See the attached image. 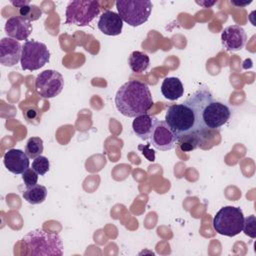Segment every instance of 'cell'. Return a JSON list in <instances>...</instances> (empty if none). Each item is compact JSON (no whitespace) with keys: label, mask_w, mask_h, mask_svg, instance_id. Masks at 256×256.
Masks as SVG:
<instances>
[{"label":"cell","mask_w":256,"mask_h":256,"mask_svg":"<svg viewBox=\"0 0 256 256\" xmlns=\"http://www.w3.org/2000/svg\"><path fill=\"white\" fill-rule=\"evenodd\" d=\"M244 215L239 207L224 206L214 216L212 225L215 232L220 235L233 237L238 235L243 228Z\"/></svg>","instance_id":"cell-5"},{"label":"cell","mask_w":256,"mask_h":256,"mask_svg":"<svg viewBox=\"0 0 256 256\" xmlns=\"http://www.w3.org/2000/svg\"><path fill=\"white\" fill-rule=\"evenodd\" d=\"M20 16L28 21H35L38 20L42 14V11L36 5H26L19 9Z\"/></svg>","instance_id":"cell-22"},{"label":"cell","mask_w":256,"mask_h":256,"mask_svg":"<svg viewBox=\"0 0 256 256\" xmlns=\"http://www.w3.org/2000/svg\"><path fill=\"white\" fill-rule=\"evenodd\" d=\"M44 150L43 140L40 137H30L27 140L25 153L31 159H35L36 157L40 156Z\"/></svg>","instance_id":"cell-21"},{"label":"cell","mask_w":256,"mask_h":256,"mask_svg":"<svg viewBox=\"0 0 256 256\" xmlns=\"http://www.w3.org/2000/svg\"><path fill=\"white\" fill-rule=\"evenodd\" d=\"M118 15L128 25L137 27L150 17L152 2L149 0H119L116 2Z\"/></svg>","instance_id":"cell-6"},{"label":"cell","mask_w":256,"mask_h":256,"mask_svg":"<svg viewBox=\"0 0 256 256\" xmlns=\"http://www.w3.org/2000/svg\"><path fill=\"white\" fill-rule=\"evenodd\" d=\"M128 64L133 72L142 73L148 69L150 59L149 56L144 52L133 51L128 58Z\"/></svg>","instance_id":"cell-20"},{"label":"cell","mask_w":256,"mask_h":256,"mask_svg":"<svg viewBox=\"0 0 256 256\" xmlns=\"http://www.w3.org/2000/svg\"><path fill=\"white\" fill-rule=\"evenodd\" d=\"M50 168V163L47 157L45 156H38L36 157L32 162V169L38 174V175H45Z\"/></svg>","instance_id":"cell-23"},{"label":"cell","mask_w":256,"mask_h":256,"mask_svg":"<svg viewBox=\"0 0 256 256\" xmlns=\"http://www.w3.org/2000/svg\"><path fill=\"white\" fill-rule=\"evenodd\" d=\"M197 4L205 7V8H208V7H211L212 5H214L216 3V1H212V2H207V1H196Z\"/></svg>","instance_id":"cell-29"},{"label":"cell","mask_w":256,"mask_h":256,"mask_svg":"<svg viewBox=\"0 0 256 256\" xmlns=\"http://www.w3.org/2000/svg\"><path fill=\"white\" fill-rule=\"evenodd\" d=\"M4 29L8 37L17 41H27V38L32 32V24L21 16H12L7 19Z\"/></svg>","instance_id":"cell-13"},{"label":"cell","mask_w":256,"mask_h":256,"mask_svg":"<svg viewBox=\"0 0 256 256\" xmlns=\"http://www.w3.org/2000/svg\"><path fill=\"white\" fill-rule=\"evenodd\" d=\"M47 193L48 192L45 186L36 184L31 187H26V189L22 193V197L28 203L32 205H36L45 201L47 197Z\"/></svg>","instance_id":"cell-18"},{"label":"cell","mask_w":256,"mask_h":256,"mask_svg":"<svg viewBox=\"0 0 256 256\" xmlns=\"http://www.w3.org/2000/svg\"><path fill=\"white\" fill-rule=\"evenodd\" d=\"M204 136L205 134L201 132H193L179 138L177 143L183 152H191L204 142Z\"/></svg>","instance_id":"cell-19"},{"label":"cell","mask_w":256,"mask_h":256,"mask_svg":"<svg viewBox=\"0 0 256 256\" xmlns=\"http://www.w3.org/2000/svg\"><path fill=\"white\" fill-rule=\"evenodd\" d=\"M11 3H12L15 7H18L19 9L22 8L23 6L30 5V1H29V0H19V1H14V0H12Z\"/></svg>","instance_id":"cell-27"},{"label":"cell","mask_w":256,"mask_h":256,"mask_svg":"<svg viewBox=\"0 0 256 256\" xmlns=\"http://www.w3.org/2000/svg\"><path fill=\"white\" fill-rule=\"evenodd\" d=\"M22 180L26 187L34 186L37 184L38 174L32 168H28L22 173Z\"/></svg>","instance_id":"cell-26"},{"label":"cell","mask_w":256,"mask_h":256,"mask_svg":"<svg viewBox=\"0 0 256 256\" xmlns=\"http://www.w3.org/2000/svg\"><path fill=\"white\" fill-rule=\"evenodd\" d=\"M250 3H252V0H249V1H245V2H241V1H235V0H232L231 1V4L237 6V7H244V6H247L249 5Z\"/></svg>","instance_id":"cell-28"},{"label":"cell","mask_w":256,"mask_h":256,"mask_svg":"<svg viewBox=\"0 0 256 256\" xmlns=\"http://www.w3.org/2000/svg\"><path fill=\"white\" fill-rule=\"evenodd\" d=\"M64 88L63 76L56 70L48 69L40 72L35 79V89L43 98H53Z\"/></svg>","instance_id":"cell-9"},{"label":"cell","mask_w":256,"mask_h":256,"mask_svg":"<svg viewBox=\"0 0 256 256\" xmlns=\"http://www.w3.org/2000/svg\"><path fill=\"white\" fill-rule=\"evenodd\" d=\"M150 143L153 147L160 151H168L173 149L177 142V135L170 129L165 121H157L150 137Z\"/></svg>","instance_id":"cell-10"},{"label":"cell","mask_w":256,"mask_h":256,"mask_svg":"<svg viewBox=\"0 0 256 256\" xmlns=\"http://www.w3.org/2000/svg\"><path fill=\"white\" fill-rule=\"evenodd\" d=\"M26 255H63V242L57 233L35 229L22 238Z\"/></svg>","instance_id":"cell-3"},{"label":"cell","mask_w":256,"mask_h":256,"mask_svg":"<svg viewBox=\"0 0 256 256\" xmlns=\"http://www.w3.org/2000/svg\"><path fill=\"white\" fill-rule=\"evenodd\" d=\"M185 103L194 110L199 128L204 134L218 130L231 116L229 106L214 99L206 86H201L186 99Z\"/></svg>","instance_id":"cell-1"},{"label":"cell","mask_w":256,"mask_h":256,"mask_svg":"<svg viewBox=\"0 0 256 256\" xmlns=\"http://www.w3.org/2000/svg\"><path fill=\"white\" fill-rule=\"evenodd\" d=\"M117 110L126 117H137L146 114L153 105V99L147 84L130 80L125 82L115 95Z\"/></svg>","instance_id":"cell-2"},{"label":"cell","mask_w":256,"mask_h":256,"mask_svg":"<svg viewBox=\"0 0 256 256\" xmlns=\"http://www.w3.org/2000/svg\"><path fill=\"white\" fill-rule=\"evenodd\" d=\"M247 40L245 30L239 25L227 26L221 34V42L226 51L236 52L241 50Z\"/></svg>","instance_id":"cell-11"},{"label":"cell","mask_w":256,"mask_h":256,"mask_svg":"<svg viewBox=\"0 0 256 256\" xmlns=\"http://www.w3.org/2000/svg\"><path fill=\"white\" fill-rule=\"evenodd\" d=\"M49 60L50 52L44 43L36 40H27L22 45L20 63L23 70H38L45 66Z\"/></svg>","instance_id":"cell-8"},{"label":"cell","mask_w":256,"mask_h":256,"mask_svg":"<svg viewBox=\"0 0 256 256\" xmlns=\"http://www.w3.org/2000/svg\"><path fill=\"white\" fill-rule=\"evenodd\" d=\"M165 122L178 139L193 132L203 133L199 128L194 110L185 102L170 105L166 110Z\"/></svg>","instance_id":"cell-4"},{"label":"cell","mask_w":256,"mask_h":256,"mask_svg":"<svg viewBox=\"0 0 256 256\" xmlns=\"http://www.w3.org/2000/svg\"><path fill=\"white\" fill-rule=\"evenodd\" d=\"M100 13L99 2L94 0L70 1L65 11V24L88 26Z\"/></svg>","instance_id":"cell-7"},{"label":"cell","mask_w":256,"mask_h":256,"mask_svg":"<svg viewBox=\"0 0 256 256\" xmlns=\"http://www.w3.org/2000/svg\"><path fill=\"white\" fill-rule=\"evenodd\" d=\"M22 54V45L19 41L10 37H4L0 41V63L6 67L16 65Z\"/></svg>","instance_id":"cell-12"},{"label":"cell","mask_w":256,"mask_h":256,"mask_svg":"<svg viewBox=\"0 0 256 256\" xmlns=\"http://www.w3.org/2000/svg\"><path fill=\"white\" fill-rule=\"evenodd\" d=\"M158 119L150 114H143L135 117L132 122L133 132L142 140L149 139Z\"/></svg>","instance_id":"cell-16"},{"label":"cell","mask_w":256,"mask_h":256,"mask_svg":"<svg viewBox=\"0 0 256 256\" xmlns=\"http://www.w3.org/2000/svg\"><path fill=\"white\" fill-rule=\"evenodd\" d=\"M23 116L26 119V121L28 123H32V124H37V122L35 120H37L38 122L40 121V110L37 107H28L27 109H25L23 111Z\"/></svg>","instance_id":"cell-25"},{"label":"cell","mask_w":256,"mask_h":256,"mask_svg":"<svg viewBox=\"0 0 256 256\" xmlns=\"http://www.w3.org/2000/svg\"><path fill=\"white\" fill-rule=\"evenodd\" d=\"M97 26L103 34L108 36H117L122 32L123 20L118 13L107 10L99 17Z\"/></svg>","instance_id":"cell-15"},{"label":"cell","mask_w":256,"mask_h":256,"mask_svg":"<svg viewBox=\"0 0 256 256\" xmlns=\"http://www.w3.org/2000/svg\"><path fill=\"white\" fill-rule=\"evenodd\" d=\"M3 163L7 170L13 174H22L29 168V157L27 154L16 148H12L6 151L3 156Z\"/></svg>","instance_id":"cell-14"},{"label":"cell","mask_w":256,"mask_h":256,"mask_svg":"<svg viewBox=\"0 0 256 256\" xmlns=\"http://www.w3.org/2000/svg\"><path fill=\"white\" fill-rule=\"evenodd\" d=\"M161 93L166 99L175 101L183 96L184 86L179 78L166 77L161 85Z\"/></svg>","instance_id":"cell-17"},{"label":"cell","mask_w":256,"mask_h":256,"mask_svg":"<svg viewBox=\"0 0 256 256\" xmlns=\"http://www.w3.org/2000/svg\"><path fill=\"white\" fill-rule=\"evenodd\" d=\"M243 232L245 235L255 238L256 237V219L254 215H250L246 218H244V223H243Z\"/></svg>","instance_id":"cell-24"}]
</instances>
